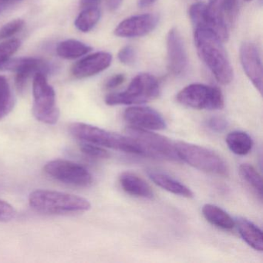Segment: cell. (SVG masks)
<instances>
[{
	"instance_id": "f1b7e54d",
	"label": "cell",
	"mask_w": 263,
	"mask_h": 263,
	"mask_svg": "<svg viewBox=\"0 0 263 263\" xmlns=\"http://www.w3.org/2000/svg\"><path fill=\"white\" fill-rule=\"evenodd\" d=\"M118 59L120 62L125 65H130L135 62L136 60V51L133 47L127 46L121 49L118 53Z\"/></svg>"
},
{
	"instance_id": "2e32d148",
	"label": "cell",
	"mask_w": 263,
	"mask_h": 263,
	"mask_svg": "<svg viewBox=\"0 0 263 263\" xmlns=\"http://www.w3.org/2000/svg\"><path fill=\"white\" fill-rule=\"evenodd\" d=\"M147 174L149 178L155 184L159 186L164 190L167 191L174 195L184 197V198H193V192L189 187L184 185L181 181L172 178L167 174L160 172V171L153 170V169L147 170Z\"/></svg>"
},
{
	"instance_id": "7402d4cb",
	"label": "cell",
	"mask_w": 263,
	"mask_h": 263,
	"mask_svg": "<svg viewBox=\"0 0 263 263\" xmlns=\"http://www.w3.org/2000/svg\"><path fill=\"white\" fill-rule=\"evenodd\" d=\"M101 18V11L97 7L84 9L75 21V27L80 31L87 33L98 24Z\"/></svg>"
},
{
	"instance_id": "cb8c5ba5",
	"label": "cell",
	"mask_w": 263,
	"mask_h": 263,
	"mask_svg": "<svg viewBox=\"0 0 263 263\" xmlns=\"http://www.w3.org/2000/svg\"><path fill=\"white\" fill-rule=\"evenodd\" d=\"M239 172L245 181L253 187L261 198L262 192V180L256 169L249 164H242L239 167Z\"/></svg>"
},
{
	"instance_id": "d6986e66",
	"label": "cell",
	"mask_w": 263,
	"mask_h": 263,
	"mask_svg": "<svg viewBox=\"0 0 263 263\" xmlns=\"http://www.w3.org/2000/svg\"><path fill=\"white\" fill-rule=\"evenodd\" d=\"M202 215L210 224L219 229L232 230L235 227V221L232 216L215 204H204L202 207Z\"/></svg>"
},
{
	"instance_id": "9a60e30c",
	"label": "cell",
	"mask_w": 263,
	"mask_h": 263,
	"mask_svg": "<svg viewBox=\"0 0 263 263\" xmlns=\"http://www.w3.org/2000/svg\"><path fill=\"white\" fill-rule=\"evenodd\" d=\"M112 56L107 52H98L77 62L72 68L75 78L83 79L95 76L110 67Z\"/></svg>"
},
{
	"instance_id": "8992f818",
	"label": "cell",
	"mask_w": 263,
	"mask_h": 263,
	"mask_svg": "<svg viewBox=\"0 0 263 263\" xmlns=\"http://www.w3.org/2000/svg\"><path fill=\"white\" fill-rule=\"evenodd\" d=\"M33 115L40 122L56 124L60 119L61 112L57 106L54 89L47 82L46 75L37 73L33 81Z\"/></svg>"
},
{
	"instance_id": "9c48e42d",
	"label": "cell",
	"mask_w": 263,
	"mask_h": 263,
	"mask_svg": "<svg viewBox=\"0 0 263 263\" xmlns=\"http://www.w3.org/2000/svg\"><path fill=\"white\" fill-rule=\"evenodd\" d=\"M44 171L53 179L70 185L88 187L93 182V176L85 167L67 160L49 161L44 166Z\"/></svg>"
},
{
	"instance_id": "8fae6325",
	"label": "cell",
	"mask_w": 263,
	"mask_h": 263,
	"mask_svg": "<svg viewBox=\"0 0 263 263\" xmlns=\"http://www.w3.org/2000/svg\"><path fill=\"white\" fill-rule=\"evenodd\" d=\"M124 119L130 127L147 130H161L167 127L161 114L148 107L135 106L124 112Z\"/></svg>"
},
{
	"instance_id": "4dcf8cb0",
	"label": "cell",
	"mask_w": 263,
	"mask_h": 263,
	"mask_svg": "<svg viewBox=\"0 0 263 263\" xmlns=\"http://www.w3.org/2000/svg\"><path fill=\"white\" fill-rule=\"evenodd\" d=\"M125 81V76L122 73L114 75L106 82L105 87L107 89H114L119 87Z\"/></svg>"
},
{
	"instance_id": "ffe728a7",
	"label": "cell",
	"mask_w": 263,
	"mask_h": 263,
	"mask_svg": "<svg viewBox=\"0 0 263 263\" xmlns=\"http://www.w3.org/2000/svg\"><path fill=\"white\" fill-rule=\"evenodd\" d=\"M226 144L232 153L237 155H246L252 150L253 142L252 138L244 132L235 130L226 137Z\"/></svg>"
},
{
	"instance_id": "7a4b0ae2",
	"label": "cell",
	"mask_w": 263,
	"mask_h": 263,
	"mask_svg": "<svg viewBox=\"0 0 263 263\" xmlns=\"http://www.w3.org/2000/svg\"><path fill=\"white\" fill-rule=\"evenodd\" d=\"M30 207L45 215H70L87 212L91 208L90 201L73 194L57 191H33L29 196Z\"/></svg>"
},
{
	"instance_id": "4316f807",
	"label": "cell",
	"mask_w": 263,
	"mask_h": 263,
	"mask_svg": "<svg viewBox=\"0 0 263 263\" xmlns=\"http://www.w3.org/2000/svg\"><path fill=\"white\" fill-rule=\"evenodd\" d=\"M25 22L23 20L16 19L10 21L0 29V41L11 37L24 28Z\"/></svg>"
},
{
	"instance_id": "44dd1931",
	"label": "cell",
	"mask_w": 263,
	"mask_h": 263,
	"mask_svg": "<svg viewBox=\"0 0 263 263\" xmlns=\"http://www.w3.org/2000/svg\"><path fill=\"white\" fill-rule=\"evenodd\" d=\"M91 47L81 41L67 40L58 44L57 47V53L64 59L74 60L84 56L91 51Z\"/></svg>"
},
{
	"instance_id": "7c38bea8",
	"label": "cell",
	"mask_w": 263,
	"mask_h": 263,
	"mask_svg": "<svg viewBox=\"0 0 263 263\" xmlns=\"http://www.w3.org/2000/svg\"><path fill=\"white\" fill-rule=\"evenodd\" d=\"M240 61L246 76L261 95L262 64L258 47L251 42H245L240 47Z\"/></svg>"
},
{
	"instance_id": "e575fe53",
	"label": "cell",
	"mask_w": 263,
	"mask_h": 263,
	"mask_svg": "<svg viewBox=\"0 0 263 263\" xmlns=\"http://www.w3.org/2000/svg\"><path fill=\"white\" fill-rule=\"evenodd\" d=\"M0 1H10V2H11L13 0H0Z\"/></svg>"
},
{
	"instance_id": "836d02e7",
	"label": "cell",
	"mask_w": 263,
	"mask_h": 263,
	"mask_svg": "<svg viewBox=\"0 0 263 263\" xmlns=\"http://www.w3.org/2000/svg\"><path fill=\"white\" fill-rule=\"evenodd\" d=\"M155 1H156V0H139V1H138V5H139L140 7H148V6L154 4Z\"/></svg>"
},
{
	"instance_id": "3957f363",
	"label": "cell",
	"mask_w": 263,
	"mask_h": 263,
	"mask_svg": "<svg viewBox=\"0 0 263 263\" xmlns=\"http://www.w3.org/2000/svg\"><path fill=\"white\" fill-rule=\"evenodd\" d=\"M69 129L71 135L81 141L126 153L145 155L142 146L127 135L126 136L118 135L101 127L81 122L73 123Z\"/></svg>"
},
{
	"instance_id": "83f0119b",
	"label": "cell",
	"mask_w": 263,
	"mask_h": 263,
	"mask_svg": "<svg viewBox=\"0 0 263 263\" xmlns=\"http://www.w3.org/2000/svg\"><path fill=\"white\" fill-rule=\"evenodd\" d=\"M16 217V211L13 205L0 199V221L7 222Z\"/></svg>"
},
{
	"instance_id": "d4e9b609",
	"label": "cell",
	"mask_w": 263,
	"mask_h": 263,
	"mask_svg": "<svg viewBox=\"0 0 263 263\" xmlns=\"http://www.w3.org/2000/svg\"><path fill=\"white\" fill-rule=\"evenodd\" d=\"M80 148L84 155H87L90 158L106 159L110 156L108 152L104 149V147L96 145V144H90V143L81 141Z\"/></svg>"
},
{
	"instance_id": "30bf717a",
	"label": "cell",
	"mask_w": 263,
	"mask_h": 263,
	"mask_svg": "<svg viewBox=\"0 0 263 263\" xmlns=\"http://www.w3.org/2000/svg\"><path fill=\"white\" fill-rule=\"evenodd\" d=\"M0 70L16 72V85L19 90H23L27 81L37 73L44 74L48 72L49 66L45 61L35 58H21L7 60Z\"/></svg>"
},
{
	"instance_id": "484cf974",
	"label": "cell",
	"mask_w": 263,
	"mask_h": 263,
	"mask_svg": "<svg viewBox=\"0 0 263 263\" xmlns=\"http://www.w3.org/2000/svg\"><path fill=\"white\" fill-rule=\"evenodd\" d=\"M21 42L18 40H10L0 44V65L10 59L21 47Z\"/></svg>"
},
{
	"instance_id": "d590c367",
	"label": "cell",
	"mask_w": 263,
	"mask_h": 263,
	"mask_svg": "<svg viewBox=\"0 0 263 263\" xmlns=\"http://www.w3.org/2000/svg\"><path fill=\"white\" fill-rule=\"evenodd\" d=\"M246 1H247V2H250V1H252V0H246Z\"/></svg>"
},
{
	"instance_id": "f546056e",
	"label": "cell",
	"mask_w": 263,
	"mask_h": 263,
	"mask_svg": "<svg viewBox=\"0 0 263 263\" xmlns=\"http://www.w3.org/2000/svg\"><path fill=\"white\" fill-rule=\"evenodd\" d=\"M206 125L215 132H222L228 127V121L221 117H212L206 121Z\"/></svg>"
},
{
	"instance_id": "5bb4252c",
	"label": "cell",
	"mask_w": 263,
	"mask_h": 263,
	"mask_svg": "<svg viewBox=\"0 0 263 263\" xmlns=\"http://www.w3.org/2000/svg\"><path fill=\"white\" fill-rule=\"evenodd\" d=\"M168 69L172 74L180 76L187 70L189 59L184 41L176 29H172L167 36Z\"/></svg>"
},
{
	"instance_id": "d6a6232c",
	"label": "cell",
	"mask_w": 263,
	"mask_h": 263,
	"mask_svg": "<svg viewBox=\"0 0 263 263\" xmlns=\"http://www.w3.org/2000/svg\"><path fill=\"white\" fill-rule=\"evenodd\" d=\"M123 0H107V5L110 10H116L121 5Z\"/></svg>"
},
{
	"instance_id": "6da1fadb",
	"label": "cell",
	"mask_w": 263,
	"mask_h": 263,
	"mask_svg": "<svg viewBox=\"0 0 263 263\" xmlns=\"http://www.w3.org/2000/svg\"><path fill=\"white\" fill-rule=\"evenodd\" d=\"M223 41L213 32L195 29V43L201 61L221 84H230L233 80V68L222 45Z\"/></svg>"
},
{
	"instance_id": "52a82bcc",
	"label": "cell",
	"mask_w": 263,
	"mask_h": 263,
	"mask_svg": "<svg viewBox=\"0 0 263 263\" xmlns=\"http://www.w3.org/2000/svg\"><path fill=\"white\" fill-rule=\"evenodd\" d=\"M181 105L198 110H220L224 107V97L220 89L201 84L187 86L178 93Z\"/></svg>"
},
{
	"instance_id": "ac0fdd59",
	"label": "cell",
	"mask_w": 263,
	"mask_h": 263,
	"mask_svg": "<svg viewBox=\"0 0 263 263\" xmlns=\"http://www.w3.org/2000/svg\"><path fill=\"white\" fill-rule=\"evenodd\" d=\"M235 226L242 239L250 247L258 252L263 250L262 232L258 226L244 218H237Z\"/></svg>"
},
{
	"instance_id": "e0dca14e",
	"label": "cell",
	"mask_w": 263,
	"mask_h": 263,
	"mask_svg": "<svg viewBox=\"0 0 263 263\" xmlns=\"http://www.w3.org/2000/svg\"><path fill=\"white\" fill-rule=\"evenodd\" d=\"M119 181L123 190L129 195L147 199H152L155 197L151 186L136 174L124 172L120 176Z\"/></svg>"
},
{
	"instance_id": "ba28073f",
	"label": "cell",
	"mask_w": 263,
	"mask_h": 263,
	"mask_svg": "<svg viewBox=\"0 0 263 263\" xmlns=\"http://www.w3.org/2000/svg\"><path fill=\"white\" fill-rule=\"evenodd\" d=\"M127 135L136 140L145 152V156L164 158L170 161H180L175 149V142L169 138L153 133L152 130L136 127H127Z\"/></svg>"
},
{
	"instance_id": "277c9868",
	"label": "cell",
	"mask_w": 263,
	"mask_h": 263,
	"mask_svg": "<svg viewBox=\"0 0 263 263\" xmlns=\"http://www.w3.org/2000/svg\"><path fill=\"white\" fill-rule=\"evenodd\" d=\"M175 149L180 161L187 163L195 168L219 176L229 175L227 163L219 155L207 147L177 141Z\"/></svg>"
},
{
	"instance_id": "603a6c76",
	"label": "cell",
	"mask_w": 263,
	"mask_h": 263,
	"mask_svg": "<svg viewBox=\"0 0 263 263\" xmlns=\"http://www.w3.org/2000/svg\"><path fill=\"white\" fill-rule=\"evenodd\" d=\"M15 98L7 78L0 76V120L13 110Z\"/></svg>"
},
{
	"instance_id": "5b68a950",
	"label": "cell",
	"mask_w": 263,
	"mask_h": 263,
	"mask_svg": "<svg viewBox=\"0 0 263 263\" xmlns=\"http://www.w3.org/2000/svg\"><path fill=\"white\" fill-rule=\"evenodd\" d=\"M159 95L156 78L149 73H141L132 80L125 90L107 95L104 101L109 106L133 105L154 101Z\"/></svg>"
},
{
	"instance_id": "4fadbf2b",
	"label": "cell",
	"mask_w": 263,
	"mask_h": 263,
	"mask_svg": "<svg viewBox=\"0 0 263 263\" xmlns=\"http://www.w3.org/2000/svg\"><path fill=\"white\" fill-rule=\"evenodd\" d=\"M158 23V16L152 13L137 15L120 23L115 30L119 37L133 38L145 36L154 30Z\"/></svg>"
},
{
	"instance_id": "1f68e13d",
	"label": "cell",
	"mask_w": 263,
	"mask_h": 263,
	"mask_svg": "<svg viewBox=\"0 0 263 263\" xmlns=\"http://www.w3.org/2000/svg\"><path fill=\"white\" fill-rule=\"evenodd\" d=\"M100 2L101 0H81V6L84 8L96 7Z\"/></svg>"
}]
</instances>
